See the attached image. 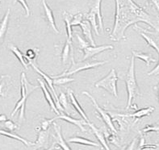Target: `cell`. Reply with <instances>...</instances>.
I'll use <instances>...</instances> for the list:
<instances>
[{
	"label": "cell",
	"mask_w": 159,
	"mask_h": 150,
	"mask_svg": "<svg viewBox=\"0 0 159 150\" xmlns=\"http://www.w3.org/2000/svg\"><path fill=\"white\" fill-rule=\"evenodd\" d=\"M141 22L130 10L127 1H116L115 25L110 38L118 40L125 39V31L130 25H137V23Z\"/></svg>",
	"instance_id": "6da1fadb"
},
{
	"label": "cell",
	"mask_w": 159,
	"mask_h": 150,
	"mask_svg": "<svg viewBox=\"0 0 159 150\" xmlns=\"http://www.w3.org/2000/svg\"><path fill=\"white\" fill-rule=\"evenodd\" d=\"M125 83L128 92V103L126 109L129 110L132 108L133 102L140 95V90L137 82L135 74V57L132 56L130 60V66L128 70V72L125 75Z\"/></svg>",
	"instance_id": "7a4b0ae2"
},
{
	"label": "cell",
	"mask_w": 159,
	"mask_h": 150,
	"mask_svg": "<svg viewBox=\"0 0 159 150\" xmlns=\"http://www.w3.org/2000/svg\"><path fill=\"white\" fill-rule=\"evenodd\" d=\"M20 82H21V98L17 102V103L16 104V107H15L14 110H13L11 116H14L16 112L20 110V121L21 122L22 120H24V113H25V106H26L27 98L29 97V95L35 90L38 89L40 86H34V85L31 84L27 79L25 73L21 74Z\"/></svg>",
	"instance_id": "3957f363"
},
{
	"label": "cell",
	"mask_w": 159,
	"mask_h": 150,
	"mask_svg": "<svg viewBox=\"0 0 159 150\" xmlns=\"http://www.w3.org/2000/svg\"><path fill=\"white\" fill-rule=\"evenodd\" d=\"M71 64L70 67L69 68V70H66L65 72H63L62 74H61L60 75H57V76H54L53 78H60V77H69L73 74H77V73L80 72V71H83V70H90V69L95 68V67H98V66H101L104 65L105 63H107V61H80V62H75V59H74V57H71Z\"/></svg>",
	"instance_id": "277c9868"
},
{
	"label": "cell",
	"mask_w": 159,
	"mask_h": 150,
	"mask_svg": "<svg viewBox=\"0 0 159 150\" xmlns=\"http://www.w3.org/2000/svg\"><path fill=\"white\" fill-rule=\"evenodd\" d=\"M117 82H118V76L116 72L115 69H111L107 76H105L101 80L98 81L95 84V87L103 88L107 90L111 94L114 95L116 98L118 97L117 92Z\"/></svg>",
	"instance_id": "5b68a950"
},
{
	"label": "cell",
	"mask_w": 159,
	"mask_h": 150,
	"mask_svg": "<svg viewBox=\"0 0 159 150\" xmlns=\"http://www.w3.org/2000/svg\"><path fill=\"white\" fill-rule=\"evenodd\" d=\"M83 94H84V95H87V96L88 97V98H90L91 101H92L93 105H94L95 108L96 109L97 111H98V113L100 115L101 118H102V120H103V122L107 124V127H108V128H110V129H111L113 132L116 133V129L115 125H114V124H113L111 116H110V115H109L108 113L106 111L103 110V108H101L99 106V104H98V102H96V100L95 99V98H94V97H93L91 94H89V92H87V91H83Z\"/></svg>",
	"instance_id": "8992f818"
},
{
	"label": "cell",
	"mask_w": 159,
	"mask_h": 150,
	"mask_svg": "<svg viewBox=\"0 0 159 150\" xmlns=\"http://www.w3.org/2000/svg\"><path fill=\"white\" fill-rule=\"evenodd\" d=\"M108 49H113L112 45L110 44H107V45H100V46H88L87 48H85L83 50L84 52V57H83V61H84L86 59H89V58L93 57L96 55V54H99L102 52L105 51V50Z\"/></svg>",
	"instance_id": "52a82bcc"
},
{
	"label": "cell",
	"mask_w": 159,
	"mask_h": 150,
	"mask_svg": "<svg viewBox=\"0 0 159 150\" xmlns=\"http://www.w3.org/2000/svg\"><path fill=\"white\" fill-rule=\"evenodd\" d=\"M54 130L56 134L53 135V138H54L55 141L53 144H57L60 148H62L63 150H71V148H70L67 142L63 138L62 134H61V126H59L58 124H57L56 123H54Z\"/></svg>",
	"instance_id": "ba28073f"
},
{
	"label": "cell",
	"mask_w": 159,
	"mask_h": 150,
	"mask_svg": "<svg viewBox=\"0 0 159 150\" xmlns=\"http://www.w3.org/2000/svg\"><path fill=\"white\" fill-rule=\"evenodd\" d=\"M67 94H68L69 98H70V102H71V103H72L73 107H74L76 109L77 111L79 112V114L82 117H83V120H85V121H86L87 124H89V123H90V120H89L87 114L85 113V111H84V110L83 109V107H81V105L79 104V102H78V100H77L76 98H75V94H74V91H73L71 89L69 88L68 90H67Z\"/></svg>",
	"instance_id": "9c48e42d"
},
{
	"label": "cell",
	"mask_w": 159,
	"mask_h": 150,
	"mask_svg": "<svg viewBox=\"0 0 159 150\" xmlns=\"http://www.w3.org/2000/svg\"><path fill=\"white\" fill-rule=\"evenodd\" d=\"M29 64L32 66L33 70H36V72L37 73V74H39L40 75H41V76L43 77L44 80L45 81V82H46V84L48 85V87H49V89H50L51 91H52V93L53 94V95H54L55 98H56L57 103V102H58V96H57V93H56V90H55L54 87H53V80H52L50 77L48 76L46 74H44L43 71H41V70H40V69H39L38 67L36 66V64H35L34 62H29Z\"/></svg>",
	"instance_id": "30bf717a"
},
{
	"label": "cell",
	"mask_w": 159,
	"mask_h": 150,
	"mask_svg": "<svg viewBox=\"0 0 159 150\" xmlns=\"http://www.w3.org/2000/svg\"><path fill=\"white\" fill-rule=\"evenodd\" d=\"M37 81H38L39 84H40V86L41 87V89H42L43 92H44V97H45V99H46V101L48 102V105L50 106L51 109H52V110L57 115V116H60L61 113L58 111V110H57V108L56 107V104H55L54 102V100L52 99V95H51L49 90H48V88L46 87V85L44 84V82H43L41 79H40V78H38Z\"/></svg>",
	"instance_id": "8fae6325"
},
{
	"label": "cell",
	"mask_w": 159,
	"mask_h": 150,
	"mask_svg": "<svg viewBox=\"0 0 159 150\" xmlns=\"http://www.w3.org/2000/svg\"><path fill=\"white\" fill-rule=\"evenodd\" d=\"M55 120L57 119H60V120H65V121H67V122L70 123V124H74V125H76L77 127H79L81 129V131L83 132H86V129L84 128V125H87V123L85 121V120H77V119H74L71 116H68V115L65 114L64 112H61V114H60V116H57V117H55Z\"/></svg>",
	"instance_id": "7c38bea8"
},
{
	"label": "cell",
	"mask_w": 159,
	"mask_h": 150,
	"mask_svg": "<svg viewBox=\"0 0 159 150\" xmlns=\"http://www.w3.org/2000/svg\"><path fill=\"white\" fill-rule=\"evenodd\" d=\"M10 8H8L7 12L4 15L3 18L2 19L1 22H0V44L3 42L5 36H6L7 31L8 23H9V18H10Z\"/></svg>",
	"instance_id": "4fadbf2b"
},
{
	"label": "cell",
	"mask_w": 159,
	"mask_h": 150,
	"mask_svg": "<svg viewBox=\"0 0 159 150\" xmlns=\"http://www.w3.org/2000/svg\"><path fill=\"white\" fill-rule=\"evenodd\" d=\"M80 26L82 28V31H83V33L85 37L89 40V43L91 44V46L95 47V43L94 41V39H93L92 28H91V24L87 20H83Z\"/></svg>",
	"instance_id": "5bb4252c"
},
{
	"label": "cell",
	"mask_w": 159,
	"mask_h": 150,
	"mask_svg": "<svg viewBox=\"0 0 159 150\" xmlns=\"http://www.w3.org/2000/svg\"><path fill=\"white\" fill-rule=\"evenodd\" d=\"M42 3L43 7L44 8V11H45V16H46V18L48 21V24L51 26V28H52V30L54 31L55 32H57V33H59V30L57 29V28L56 26L54 17H53V14H52V11L51 10L50 7L48 6V4H47L46 1H44V0L42 1Z\"/></svg>",
	"instance_id": "9a60e30c"
},
{
	"label": "cell",
	"mask_w": 159,
	"mask_h": 150,
	"mask_svg": "<svg viewBox=\"0 0 159 150\" xmlns=\"http://www.w3.org/2000/svg\"><path fill=\"white\" fill-rule=\"evenodd\" d=\"M10 85L11 77L9 75H2L0 78V97L1 98H5L7 95Z\"/></svg>",
	"instance_id": "2e32d148"
},
{
	"label": "cell",
	"mask_w": 159,
	"mask_h": 150,
	"mask_svg": "<svg viewBox=\"0 0 159 150\" xmlns=\"http://www.w3.org/2000/svg\"><path fill=\"white\" fill-rule=\"evenodd\" d=\"M0 135L7 136V137H9V138L14 139V140H19V141L22 142L24 144H25L26 146H35V143L31 142V141H28V140L23 138V137H21L20 136L17 135L16 133H14L13 132H9V131L0 129Z\"/></svg>",
	"instance_id": "e0dca14e"
},
{
	"label": "cell",
	"mask_w": 159,
	"mask_h": 150,
	"mask_svg": "<svg viewBox=\"0 0 159 150\" xmlns=\"http://www.w3.org/2000/svg\"><path fill=\"white\" fill-rule=\"evenodd\" d=\"M87 124H88L89 127L91 128L93 133L95 135L97 139L99 140V142H100V144H102V146L105 148V150H110L108 144H107V141H106V138H105L104 135H103V133L102 132V131H101L99 128H96V127H95L93 124H91V122Z\"/></svg>",
	"instance_id": "ac0fdd59"
},
{
	"label": "cell",
	"mask_w": 159,
	"mask_h": 150,
	"mask_svg": "<svg viewBox=\"0 0 159 150\" xmlns=\"http://www.w3.org/2000/svg\"><path fill=\"white\" fill-rule=\"evenodd\" d=\"M96 14L95 13V11H93L92 10H90V11L88 13L84 16V20H87L88 21L91 25V28L94 29L95 31V34L97 36H99V24L96 22Z\"/></svg>",
	"instance_id": "d6986e66"
},
{
	"label": "cell",
	"mask_w": 159,
	"mask_h": 150,
	"mask_svg": "<svg viewBox=\"0 0 159 150\" xmlns=\"http://www.w3.org/2000/svg\"><path fill=\"white\" fill-rule=\"evenodd\" d=\"M8 48H10L11 51L14 53L15 56L18 58V60L20 61L21 65L24 66V69H26L27 70V69L28 68V61L25 59L24 55L22 53V52H21V51H20V50L16 46V45H14V44H8Z\"/></svg>",
	"instance_id": "ffe728a7"
},
{
	"label": "cell",
	"mask_w": 159,
	"mask_h": 150,
	"mask_svg": "<svg viewBox=\"0 0 159 150\" xmlns=\"http://www.w3.org/2000/svg\"><path fill=\"white\" fill-rule=\"evenodd\" d=\"M154 110H155V107H147L141 108V109L137 111H135L133 114L128 115L127 116L133 117V118L135 119H141L144 117V116H149Z\"/></svg>",
	"instance_id": "44dd1931"
},
{
	"label": "cell",
	"mask_w": 159,
	"mask_h": 150,
	"mask_svg": "<svg viewBox=\"0 0 159 150\" xmlns=\"http://www.w3.org/2000/svg\"><path fill=\"white\" fill-rule=\"evenodd\" d=\"M67 142L70 143H76V144H83V145H87V146H95V147H99V144L97 143L91 141L90 140L85 139L83 137H80V136H75V137H72V138L69 139L67 140Z\"/></svg>",
	"instance_id": "7402d4cb"
},
{
	"label": "cell",
	"mask_w": 159,
	"mask_h": 150,
	"mask_svg": "<svg viewBox=\"0 0 159 150\" xmlns=\"http://www.w3.org/2000/svg\"><path fill=\"white\" fill-rule=\"evenodd\" d=\"M101 0H98L95 2V4L93 5L91 7V10L93 11H95L96 14L97 18L99 20V27L100 28L101 32H103V16H102V13H101Z\"/></svg>",
	"instance_id": "603a6c76"
},
{
	"label": "cell",
	"mask_w": 159,
	"mask_h": 150,
	"mask_svg": "<svg viewBox=\"0 0 159 150\" xmlns=\"http://www.w3.org/2000/svg\"><path fill=\"white\" fill-rule=\"evenodd\" d=\"M133 56L134 57L139 58L141 60L144 61L146 63L147 66H149L150 65L151 62H156L157 61L155 59H153L149 54L145 53L143 52H140V51H133Z\"/></svg>",
	"instance_id": "cb8c5ba5"
},
{
	"label": "cell",
	"mask_w": 159,
	"mask_h": 150,
	"mask_svg": "<svg viewBox=\"0 0 159 150\" xmlns=\"http://www.w3.org/2000/svg\"><path fill=\"white\" fill-rule=\"evenodd\" d=\"M48 136H49L48 132H47V131L40 130L38 133L37 140H36V142H34L35 146H38V147L44 146V144L48 142Z\"/></svg>",
	"instance_id": "d4e9b609"
},
{
	"label": "cell",
	"mask_w": 159,
	"mask_h": 150,
	"mask_svg": "<svg viewBox=\"0 0 159 150\" xmlns=\"http://www.w3.org/2000/svg\"><path fill=\"white\" fill-rule=\"evenodd\" d=\"M70 49H71V41L70 40H66V42L65 44L64 47L62 48V51H61V62H62V65L65 66L66 64L67 61H68V58L70 57Z\"/></svg>",
	"instance_id": "484cf974"
},
{
	"label": "cell",
	"mask_w": 159,
	"mask_h": 150,
	"mask_svg": "<svg viewBox=\"0 0 159 150\" xmlns=\"http://www.w3.org/2000/svg\"><path fill=\"white\" fill-rule=\"evenodd\" d=\"M71 16L66 12H64V21L66 23V33H67V40H72L73 38V31L72 27L70 25L71 21Z\"/></svg>",
	"instance_id": "4316f807"
},
{
	"label": "cell",
	"mask_w": 159,
	"mask_h": 150,
	"mask_svg": "<svg viewBox=\"0 0 159 150\" xmlns=\"http://www.w3.org/2000/svg\"><path fill=\"white\" fill-rule=\"evenodd\" d=\"M140 34H141V36H142L144 39H145V41H146V43H147L149 46L152 47V48H154V49L157 51V53H158V56H159V46L157 45V43L155 42V40H153L151 36H149V35L146 34L145 32H140Z\"/></svg>",
	"instance_id": "83f0119b"
},
{
	"label": "cell",
	"mask_w": 159,
	"mask_h": 150,
	"mask_svg": "<svg viewBox=\"0 0 159 150\" xmlns=\"http://www.w3.org/2000/svg\"><path fill=\"white\" fill-rule=\"evenodd\" d=\"M39 49L38 48H33V49H28L27 51L26 54L24 55V57L27 61L29 62H33L35 60H36V57L38 55Z\"/></svg>",
	"instance_id": "f1b7e54d"
},
{
	"label": "cell",
	"mask_w": 159,
	"mask_h": 150,
	"mask_svg": "<svg viewBox=\"0 0 159 150\" xmlns=\"http://www.w3.org/2000/svg\"><path fill=\"white\" fill-rule=\"evenodd\" d=\"M84 20V16L82 13H78V14L73 16L72 19L70 21L71 27L78 26V25H81V24L83 23Z\"/></svg>",
	"instance_id": "f546056e"
},
{
	"label": "cell",
	"mask_w": 159,
	"mask_h": 150,
	"mask_svg": "<svg viewBox=\"0 0 159 150\" xmlns=\"http://www.w3.org/2000/svg\"><path fill=\"white\" fill-rule=\"evenodd\" d=\"M74 80H75L74 78H70V77H60V78H54L53 84L60 86V85H64L66 84V83H69V82H73Z\"/></svg>",
	"instance_id": "4dcf8cb0"
},
{
	"label": "cell",
	"mask_w": 159,
	"mask_h": 150,
	"mask_svg": "<svg viewBox=\"0 0 159 150\" xmlns=\"http://www.w3.org/2000/svg\"><path fill=\"white\" fill-rule=\"evenodd\" d=\"M141 132L143 133H148V132H155L159 133V122L156 123L154 124H149V125H146L145 128L141 130Z\"/></svg>",
	"instance_id": "1f68e13d"
},
{
	"label": "cell",
	"mask_w": 159,
	"mask_h": 150,
	"mask_svg": "<svg viewBox=\"0 0 159 150\" xmlns=\"http://www.w3.org/2000/svg\"><path fill=\"white\" fill-rule=\"evenodd\" d=\"M55 120L54 118L51 119V120H46V119H43L41 124H40V128H41V130L43 131H47L48 128H49L51 124L53 123V121Z\"/></svg>",
	"instance_id": "d6a6232c"
},
{
	"label": "cell",
	"mask_w": 159,
	"mask_h": 150,
	"mask_svg": "<svg viewBox=\"0 0 159 150\" xmlns=\"http://www.w3.org/2000/svg\"><path fill=\"white\" fill-rule=\"evenodd\" d=\"M4 125H5V128H7V129H8V130L10 131V132H12V131H14L15 129H16V128H18L17 127V125H16V124H15L14 122H12L11 120H7V121H5V124H4Z\"/></svg>",
	"instance_id": "836d02e7"
},
{
	"label": "cell",
	"mask_w": 159,
	"mask_h": 150,
	"mask_svg": "<svg viewBox=\"0 0 159 150\" xmlns=\"http://www.w3.org/2000/svg\"><path fill=\"white\" fill-rule=\"evenodd\" d=\"M76 36H77V39H78V40H79V48H80L81 49L83 50L85 48H87V47L90 46V45H89V43L87 42V41H86L85 40H83V39L82 38V37H80L79 35H77Z\"/></svg>",
	"instance_id": "e575fe53"
},
{
	"label": "cell",
	"mask_w": 159,
	"mask_h": 150,
	"mask_svg": "<svg viewBox=\"0 0 159 150\" xmlns=\"http://www.w3.org/2000/svg\"><path fill=\"white\" fill-rule=\"evenodd\" d=\"M18 2H20L23 7H24L25 11H26V16L27 17H28V16H30V9H29V7H28L26 1H24V0H20V1H18Z\"/></svg>",
	"instance_id": "d590c367"
},
{
	"label": "cell",
	"mask_w": 159,
	"mask_h": 150,
	"mask_svg": "<svg viewBox=\"0 0 159 150\" xmlns=\"http://www.w3.org/2000/svg\"><path fill=\"white\" fill-rule=\"evenodd\" d=\"M148 75H149V76H151V75H159V61L157 66H156L150 72L148 73Z\"/></svg>",
	"instance_id": "8d00e7d4"
},
{
	"label": "cell",
	"mask_w": 159,
	"mask_h": 150,
	"mask_svg": "<svg viewBox=\"0 0 159 150\" xmlns=\"http://www.w3.org/2000/svg\"><path fill=\"white\" fill-rule=\"evenodd\" d=\"M136 142H137V138H134V139H133V141L130 143V144H129V146L125 148V150H133V149H134V148H135Z\"/></svg>",
	"instance_id": "74e56055"
},
{
	"label": "cell",
	"mask_w": 159,
	"mask_h": 150,
	"mask_svg": "<svg viewBox=\"0 0 159 150\" xmlns=\"http://www.w3.org/2000/svg\"><path fill=\"white\" fill-rule=\"evenodd\" d=\"M150 2L155 7V8L159 13V0H152V1H150Z\"/></svg>",
	"instance_id": "f35d334b"
},
{
	"label": "cell",
	"mask_w": 159,
	"mask_h": 150,
	"mask_svg": "<svg viewBox=\"0 0 159 150\" xmlns=\"http://www.w3.org/2000/svg\"><path fill=\"white\" fill-rule=\"evenodd\" d=\"M145 139H144V137H141V140H140V144H139V147L141 149L145 145Z\"/></svg>",
	"instance_id": "ab89813d"
},
{
	"label": "cell",
	"mask_w": 159,
	"mask_h": 150,
	"mask_svg": "<svg viewBox=\"0 0 159 150\" xmlns=\"http://www.w3.org/2000/svg\"><path fill=\"white\" fill-rule=\"evenodd\" d=\"M7 119L6 115H4V114L0 115V122H5V121H7Z\"/></svg>",
	"instance_id": "60d3db41"
},
{
	"label": "cell",
	"mask_w": 159,
	"mask_h": 150,
	"mask_svg": "<svg viewBox=\"0 0 159 150\" xmlns=\"http://www.w3.org/2000/svg\"><path fill=\"white\" fill-rule=\"evenodd\" d=\"M60 148V147H57L56 144H52V146L50 147V148H48V149H43V150H54V149H59ZM37 150H41V149H37Z\"/></svg>",
	"instance_id": "b9f144b4"
},
{
	"label": "cell",
	"mask_w": 159,
	"mask_h": 150,
	"mask_svg": "<svg viewBox=\"0 0 159 150\" xmlns=\"http://www.w3.org/2000/svg\"><path fill=\"white\" fill-rule=\"evenodd\" d=\"M155 89L157 90V96H158V100H159V84L157 85V87H155Z\"/></svg>",
	"instance_id": "7bdbcfd3"
},
{
	"label": "cell",
	"mask_w": 159,
	"mask_h": 150,
	"mask_svg": "<svg viewBox=\"0 0 159 150\" xmlns=\"http://www.w3.org/2000/svg\"><path fill=\"white\" fill-rule=\"evenodd\" d=\"M120 150H125V147H124V148H121V149Z\"/></svg>",
	"instance_id": "ee69618b"
},
{
	"label": "cell",
	"mask_w": 159,
	"mask_h": 150,
	"mask_svg": "<svg viewBox=\"0 0 159 150\" xmlns=\"http://www.w3.org/2000/svg\"><path fill=\"white\" fill-rule=\"evenodd\" d=\"M159 147V144H156V147Z\"/></svg>",
	"instance_id": "f6af8a7d"
}]
</instances>
